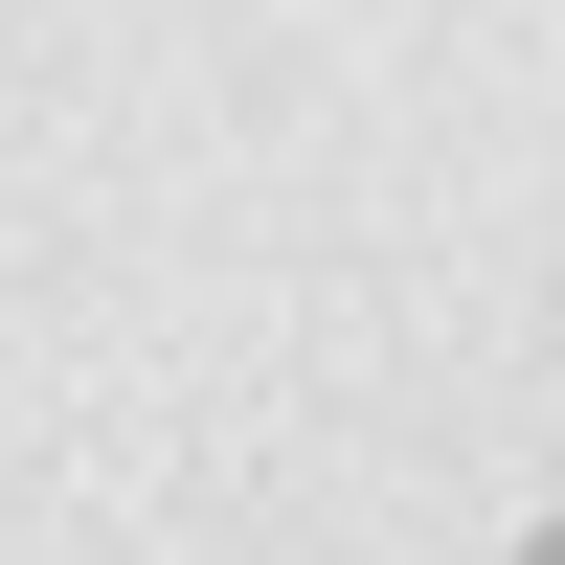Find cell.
Returning <instances> with one entry per match:
<instances>
[{
	"instance_id": "obj_1",
	"label": "cell",
	"mask_w": 565,
	"mask_h": 565,
	"mask_svg": "<svg viewBox=\"0 0 565 565\" xmlns=\"http://www.w3.org/2000/svg\"><path fill=\"white\" fill-rule=\"evenodd\" d=\"M543 565H565V543H543Z\"/></svg>"
}]
</instances>
